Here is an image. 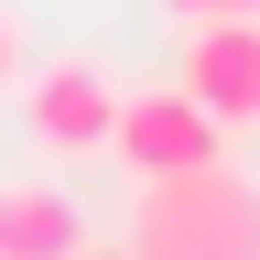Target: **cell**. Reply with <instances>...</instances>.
Segmentation results:
<instances>
[{
  "label": "cell",
  "instance_id": "obj_1",
  "mask_svg": "<svg viewBox=\"0 0 260 260\" xmlns=\"http://www.w3.org/2000/svg\"><path fill=\"white\" fill-rule=\"evenodd\" d=\"M130 249L141 260H260V184L239 162L130 184Z\"/></svg>",
  "mask_w": 260,
  "mask_h": 260
},
{
  "label": "cell",
  "instance_id": "obj_2",
  "mask_svg": "<svg viewBox=\"0 0 260 260\" xmlns=\"http://www.w3.org/2000/svg\"><path fill=\"white\" fill-rule=\"evenodd\" d=\"M109 152L130 162V184H141V174H195V162H228V130L195 109L184 87H141V98H119Z\"/></svg>",
  "mask_w": 260,
  "mask_h": 260
},
{
  "label": "cell",
  "instance_id": "obj_3",
  "mask_svg": "<svg viewBox=\"0 0 260 260\" xmlns=\"http://www.w3.org/2000/svg\"><path fill=\"white\" fill-rule=\"evenodd\" d=\"M174 87H184L217 130L260 119V11H217V22H195V32H184V76H174Z\"/></svg>",
  "mask_w": 260,
  "mask_h": 260
},
{
  "label": "cell",
  "instance_id": "obj_4",
  "mask_svg": "<svg viewBox=\"0 0 260 260\" xmlns=\"http://www.w3.org/2000/svg\"><path fill=\"white\" fill-rule=\"evenodd\" d=\"M22 119H32V141L44 152H109V130H119V87L98 76V65H32L22 76Z\"/></svg>",
  "mask_w": 260,
  "mask_h": 260
},
{
  "label": "cell",
  "instance_id": "obj_5",
  "mask_svg": "<svg viewBox=\"0 0 260 260\" xmlns=\"http://www.w3.org/2000/svg\"><path fill=\"white\" fill-rule=\"evenodd\" d=\"M87 217L65 184H0V260H76Z\"/></svg>",
  "mask_w": 260,
  "mask_h": 260
},
{
  "label": "cell",
  "instance_id": "obj_6",
  "mask_svg": "<svg viewBox=\"0 0 260 260\" xmlns=\"http://www.w3.org/2000/svg\"><path fill=\"white\" fill-rule=\"evenodd\" d=\"M22 76H32V44H22V22L0 11V87H22Z\"/></svg>",
  "mask_w": 260,
  "mask_h": 260
},
{
  "label": "cell",
  "instance_id": "obj_7",
  "mask_svg": "<svg viewBox=\"0 0 260 260\" xmlns=\"http://www.w3.org/2000/svg\"><path fill=\"white\" fill-rule=\"evenodd\" d=\"M76 260H141V249H130V239H87Z\"/></svg>",
  "mask_w": 260,
  "mask_h": 260
},
{
  "label": "cell",
  "instance_id": "obj_8",
  "mask_svg": "<svg viewBox=\"0 0 260 260\" xmlns=\"http://www.w3.org/2000/svg\"><path fill=\"white\" fill-rule=\"evenodd\" d=\"M174 11H184V22H217V11H228V0H174Z\"/></svg>",
  "mask_w": 260,
  "mask_h": 260
},
{
  "label": "cell",
  "instance_id": "obj_9",
  "mask_svg": "<svg viewBox=\"0 0 260 260\" xmlns=\"http://www.w3.org/2000/svg\"><path fill=\"white\" fill-rule=\"evenodd\" d=\"M228 11H260V0H228Z\"/></svg>",
  "mask_w": 260,
  "mask_h": 260
}]
</instances>
